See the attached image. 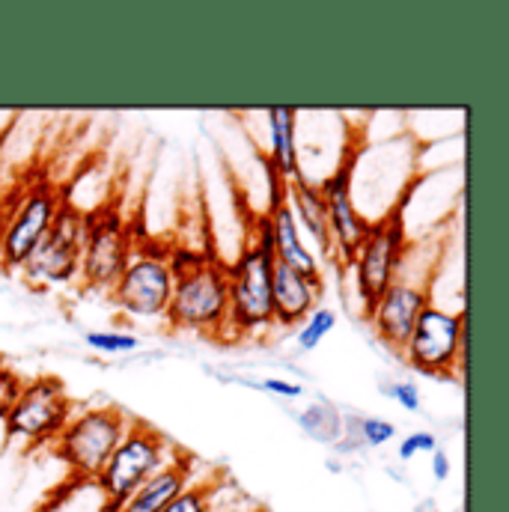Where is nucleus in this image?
<instances>
[{"instance_id": "a878e982", "label": "nucleus", "mask_w": 509, "mask_h": 512, "mask_svg": "<svg viewBox=\"0 0 509 512\" xmlns=\"http://www.w3.org/2000/svg\"><path fill=\"white\" fill-rule=\"evenodd\" d=\"M262 390H268V393H274V396H283V399H295V396L304 393L301 384L283 382V379H265V382H262Z\"/></svg>"}, {"instance_id": "a211bd4d", "label": "nucleus", "mask_w": 509, "mask_h": 512, "mask_svg": "<svg viewBox=\"0 0 509 512\" xmlns=\"http://www.w3.org/2000/svg\"><path fill=\"white\" fill-rule=\"evenodd\" d=\"M265 123H268V140H271L265 161L277 170L283 182H295L298 176H304L301 158H298V111L283 108V105L268 108Z\"/></svg>"}, {"instance_id": "ddd939ff", "label": "nucleus", "mask_w": 509, "mask_h": 512, "mask_svg": "<svg viewBox=\"0 0 509 512\" xmlns=\"http://www.w3.org/2000/svg\"><path fill=\"white\" fill-rule=\"evenodd\" d=\"M438 271V268H435ZM435 271L423 280V283H408V280H393V286L376 301V307L370 310V325L376 331V337L382 340L390 352H402V346L408 343L420 313L426 304H432V286H435Z\"/></svg>"}, {"instance_id": "39448f33", "label": "nucleus", "mask_w": 509, "mask_h": 512, "mask_svg": "<svg viewBox=\"0 0 509 512\" xmlns=\"http://www.w3.org/2000/svg\"><path fill=\"white\" fill-rule=\"evenodd\" d=\"M173 450H176V444L164 432H158L146 420L131 417L123 441L117 444V450L111 453V459L93 480V486L105 498L102 512L120 510L131 492H137L158 468L167 465Z\"/></svg>"}, {"instance_id": "20e7f679", "label": "nucleus", "mask_w": 509, "mask_h": 512, "mask_svg": "<svg viewBox=\"0 0 509 512\" xmlns=\"http://www.w3.org/2000/svg\"><path fill=\"white\" fill-rule=\"evenodd\" d=\"M66 200V191L48 176H27L15 185L12 209L0 236V268L3 271H21V265L33 256L48 236L60 206Z\"/></svg>"}, {"instance_id": "412c9836", "label": "nucleus", "mask_w": 509, "mask_h": 512, "mask_svg": "<svg viewBox=\"0 0 509 512\" xmlns=\"http://www.w3.org/2000/svg\"><path fill=\"white\" fill-rule=\"evenodd\" d=\"M84 343H87V349H93L99 355H126L140 346V340L134 334H114V331H87Z\"/></svg>"}, {"instance_id": "dca6fc26", "label": "nucleus", "mask_w": 509, "mask_h": 512, "mask_svg": "<svg viewBox=\"0 0 509 512\" xmlns=\"http://www.w3.org/2000/svg\"><path fill=\"white\" fill-rule=\"evenodd\" d=\"M197 480V459L176 447L164 468H158L137 492L128 495V501L117 512H161L173 504L191 483Z\"/></svg>"}, {"instance_id": "f3484780", "label": "nucleus", "mask_w": 509, "mask_h": 512, "mask_svg": "<svg viewBox=\"0 0 509 512\" xmlns=\"http://www.w3.org/2000/svg\"><path fill=\"white\" fill-rule=\"evenodd\" d=\"M286 197H289L292 215L298 221V230H304L310 236V242L316 245L313 254L322 256V259H331L334 245H331L328 212H325V200L319 194V185L310 182L307 176H298L295 182L286 185Z\"/></svg>"}, {"instance_id": "b1692460", "label": "nucleus", "mask_w": 509, "mask_h": 512, "mask_svg": "<svg viewBox=\"0 0 509 512\" xmlns=\"http://www.w3.org/2000/svg\"><path fill=\"white\" fill-rule=\"evenodd\" d=\"M21 376L12 370V367H6L3 361H0V420L6 417V411L12 408V402H15V396L21 393Z\"/></svg>"}, {"instance_id": "0eeeda50", "label": "nucleus", "mask_w": 509, "mask_h": 512, "mask_svg": "<svg viewBox=\"0 0 509 512\" xmlns=\"http://www.w3.org/2000/svg\"><path fill=\"white\" fill-rule=\"evenodd\" d=\"M75 414V399L69 396L63 379L36 376L21 384L12 408L3 417L6 441H24L27 450H42L57 441L63 426Z\"/></svg>"}, {"instance_id": "423d86ee", "label": "nucleus", "mask_w": 509, "mask_h": 512, "mask_svg": "<svg viewBox=\"0 0 509 512\" xmlns=\"http://www.w3.org/2000/svg\"><path fill=\"white\" fill-rule=\"evenodd\" d=\"M405 200L393 203L379 221H370L367 236L361 242V248L352 256V271H355V289L364 307V316H370V310L376 307V301L393 286V280H399V268L408 251V233H405Z\"/></svg>"}, {"instance_id": "9b49d317", "label": "nucleus", "mask_w": 509, "mask_h": 512, "mask_svg": "<svg viewBox=\"0 0 509 512\" xmlns=\"http://www.w3.org/2000/svg\"><path fill=\"white\" fill-rule=\"evenodd\" d=\"M87 227H90V212L78 209L66 197L48 236L42 239V245L33 251V256L21 265L24 280L33 286H42V289L66 286V283L78 280Z\"/></svg>"}, {"instance_id": "cd10ccee", "label": "nucleus", "mask_w": 509, "mask_h": 512, "mask_svg": "<svg viewBox=\"0 0 509 512\" xmlns=\"http://www.w3.org/2000/svg\"><path fill=\"white\" fill-rule=\"evenodd\" d=\"M12 194H15V188H3L0 185V236H3V227H6L9 209H12Z\"/></svg>"}, {"instance_id": "9d476101", "label": "nucleus", "mask_w": 509, "mask_h": 512, "mask_svg": "<svg viewBox=\"0 0 509 512\" xmlns=\"http://www.w3.org/2000/svg\"><path fill=\"white\" fill-rule=\"evenodd\" d=\"M462 352H465V313H450L432 301L423 307L399 358L423 376L456 379L462 367Z\"/></svg>"}, {"instance_id": "f03ea898", "label": "nucleus", "mask_w": 509, "mask_h": 512, "mask_svg": "<svg viewBox=\"0 0 509 512\" xmlns=\"http://www.w3.org/2000/svg\"><path fill=\"white\" fill-rule=\"evenodd\" d=\"M271 233L268 218H259L256 233L239 251L236 262L227 265V328L224 337L248 340L274 328V304H271Z\"/></svg>"}, {"instance_id": "1a4fd4ad", "label": "nucleus", "mask_w": 509, "mask_h": 512, "mask_svg": "<svg viewBox=\"0 0 509 512\" xmlns=\"http://www.w3.org/2000/svg\"><path fill=\"white\" fill-rule=\"evenodd\" d=\"M108 295L128 316L164 319L173 295V251L152 245L149 239H137L126 271Z\"/></svg>"}, {"instance_id": "4468645a", "label": "nucleus", "mask_w": 509, "mask_h": 512, "mask_svg": "<svg viewBox=\"0 0 509 512\" xmlns=\"http://www.w3.org/2000/svg\"><path fill=\"white\" fill-rule=\"evenodd\" d=\"M265 164V176H268V185H271V203H268V233H271V254L277 262L289 265L292 271L298 274H307V277H316L322 280V265H319V256L313 254V248L304 242L301 230H298V221L292 215V206H289V197H286V185L277 170L262 158Z\"/></svg>"}, {"instance_id": "4be33fe9", "label": "nucleus", "mask_w": 509, "mask_h": 512, "mask_svg": "<svg viewBox=\"0 0 509 512\" xmlns=\"http://www.w3.org/2000/svg\"><path fill=\"white\" fill-rule=\"evenodd\" d=\"M358 435H361V441L367 447H382L396 435V426L390 420H382V417H361L358 420Z\"/></svg>"}, {"instance_id": "aec40b11", "label": "nucleus", "mask_w": 509, "mask_h": 512, "mask_svg": "<svg viewBox=\"0 0 509 512\" xmlns=\"http://www.w3.org/2000/svg\"><path fill=\"white\" fill-rule=\"evenodd\" d=\"M337 328V316H334V310H328V307H316L301 325H298V334H295V343H298V349L301 352H313V349H319V343L331 334Z\"/></svg>"}, {"instance_id": "bb28decb", "label": "nucleus", "mask_w": 509, "mask_h": 512, "mask_svg": "<svg viewBox=\"0 0 509 512\" xmlns=\"http://www.w3.org/2000/svg\"><path fill=\"white\" fill-rule=\"evenodd\" d=\"M429 459H432V477H435L438 483H444V480L450 477V459H447V453H444L441 447H435V450L429 453Z\"/></svg>"}, {"instance_id": "5701e85b", "label": "nucleus", "mask_w": 509, "mask_h": 512, "mask_svg": "<svg viewBox=\"0 0 509 512\" xmlns=\"http://www.w3.org/2000/svg\"><path fill=\"white\" fill-rule=\"evenodd\" d=\"M438 447V438L432 435V432H411L408 438H402V444H399V459L402 462H411L414 456H429L432 450Z\"/></svg>"}, {"instance_id": "c85d7f7f", "label": "nucleus", "mask_w": 509, "mask_h": 512, "mask_svg": "<svg viewBox=\"0 0 509 512\" xmlns=\"http://www.w3.org/2000/svg\"><path fill=\"white\" fill-rule=\"evenodd\" d=\"M242 512H268V510H262V507H254V510H242Z\"/></svg>"}, {"instance_id": "f257e3e1", "label": "nucleus", "mask_w": 509, "mask_h": 512, "mask_svg": "<svg viewBox=\"0 0 509 512\" xmlns=\"http://www.w3.org/2000/svg\"><path fill=\"white\" fill-rule=\"evenodd\" d=\"M227 262L215 256L173 251V295L164 313L170 331L224 337L227 328Z\"/></svg>"}, {"instance_id": "7ed1b4c3", "label": "nucleus", "mask_w": 509, "mask_h": 512, "mask_svg": "<svg viewBox=\"0 0 509 512\" xmlns=\"http://www.w3.org/2000/svg\"><path fill=\"white\" fill-rule=\"evenodd\" d=\"M128 423L131 417L120 405H96L75 411L48 450L69 468L72 483H93L117 450V444L123 441Z\"/></svg>"}, {"instance_id": "6ab92c4d", "label": "nucleus", "mask_w": 509, "mask_h": 512, "mask_svg": "<svg viewBox=\"0 0 509 512\" xmlns=\"http://www.w3.org/2000/svg\"><path fill=\"white\" fill-rule=\"evenodd\" d=\"M224 492L221 471H212L206 480H194L173 504H167L161 512H218V495Z\"/></svg>"}, {"instance_id": "f8f14e48", "label": "nucleus", "mask_w": 509, "mask_h": 512, "mask_svg": "<svg viewBox=\"0 0 509 512\" xmlns=\"http://www.w3.org/2000/svg\"><path fill=\"white\" fill-rule=\"evenodd\" d=\"M364 146H349L340 155V164L331 176H325L319 182V194L325 200V212H328V230H331V245L334 254L331 259H337L343 268L352 265V256L361 248L370 221L358 212L355 200H352V179H355V164L361 158Z\"/></svg>"}, {"instance_id": "6e6552de", "label": "nucleus", "mask_w": 509, "mask_h": 512, "mask_svg": "<svg viewBox=\"0 0 509 512\" xmlns=\"http://www.w3.org/2000/svg\"><path fill=\"white\" fill-rule=\"evenodd\" d=\"M134 242L137 236L131 230V218L123 212V197H114L111 203H102L96 212H90L78 271L81 286L93 292H111L134 254Z\"/></svg>"}, {"instance_id": "2eb2a0df", "label": "nucleus", "mask_w": 509, "mask_h": 512, "mask_svg": "<svg viewBox=\"0 0 509 512\" xmlns=\"http://www.w3.org/2000/svg\"><path fill=\"white\" fill-rule=\"evenodd\" d=\"M322 295H325V280L298 274L289 265L274 259V268H271V304H274V325L277 328L301 325L319 307Z\"/></svg>"}, {"instance_id": "393cba45", "label": "nucleus", "mask_w": 509, "mask_h": 512, "mask_svg": "<svg viewBox=\"0 0 509 512\" xmlns=\"http://www.w3.org/2000/svg\"><path fill=\"white\" fill-rule=\"evenodd\" d=\"M390 396L405 408V411H420V405H423V399H420V390H417V384L411 382H399L390 387Z\"/></svg>"}]
</instances>
